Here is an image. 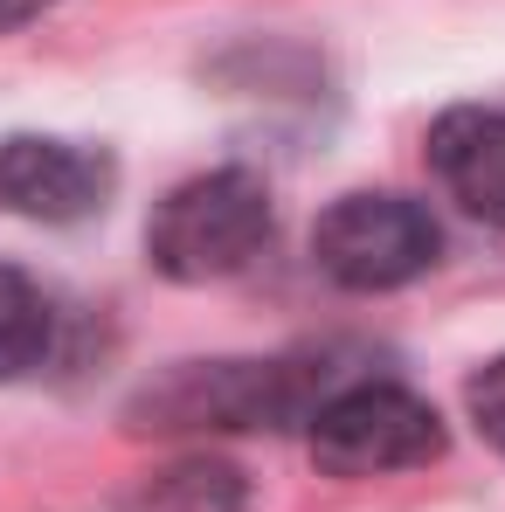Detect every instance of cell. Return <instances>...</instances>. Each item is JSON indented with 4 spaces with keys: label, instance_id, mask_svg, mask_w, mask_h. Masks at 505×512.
I'll return each instance as SVG.
<instances>
[{
    "label": "cell",
    "instance_id": "5b68a950",
    "mask_svg": "<svg viewBox=\"0 0 505 512\" xmlns=\"http://www.w3.org/2000/svg\"><path fill=\"white\" fill-rule=\"evenodd\" d=\"M429 167L464 215L505 229V111H485V104L443 111L429 125Z\"/></svg>",
    "mask_w": 505,
    "mask_h": 512
},
{
    "label": "cell",
    "instance_id": "277c9868",
    "mask_svg": "<svg viewBox=\"0 0 505 512\" xmlns=\"http://www.w3.org/2000/svg\"><path fill=\"white\" fill-rule=\"evenodd\" d=\"M111 167L63 139H0V215L77 222L104 201Z\"/></svg>",
    "mask_w": 505,
    "mask_h": 512
},
{
    "label": "cell",
    "instance_id": "6da1fadb",
    "mask_svg": "<svg viewBox=\"0 0 505 512\" xmlns=\"http://www.w3.org/2000/svg\"><path fill=\"white\" fill-rule=\"evenodd\" d=\"M270 243V194L243 167L180 180L146 222V256L173 284H215L236 277Z\"/></svg>",
    "mask_w": 505,
    "mask_h": 512
},
{
    "label": "cell",
    "instance_id": "7a4b0ae2",
    "mask_svg": "<svg viewBox=\"0 0 505 512\" xmlns=\"http://www.w3.org/2000/svg\"><path fill=\"white\" fill-rule=\"evenodd\" d=\"M443 450L436 409L395 388V381H360L339 388L333 402L312 409V464L333 478H388V471H416Z\"/></svg>",
    "mask_w": 505,
    "mask_h": 512
},
{
    "label": "cell",
    "instance_id": "52a82bcc",
    "mask_svg": "<svg viewBox=\"0 0 505 512\" xmlns=\"http://www.w3.org/2000/svg\"><path fill=\"white\" fill-rule=\"evenodd\" d=\"M49 333H56L49 298L14 263H0V381H21L28 367H42L49 360Z\"/></svg>",
    "mask_w": 505,
    "mask_h": 512
},
{
    "label": "cell",
    "instance_id": "8992f818",
    "mask_svg": "<svg viewBox=\"0 0 505 512\" xmlns=\"http://www.w3.org/2000/svg\"><path fill=\"white\" fill-rule=\"evenodd\" d=\"M132 512H243V471L215 457H187L139 485Z\"/></svg>",
    "mask_w": 505,
    "mask_h": 512
},
{
    "label": "cell",
    "instance_id": "3957f363",
    "mask_svg": "<svg viewBox=\"0 0 505 512\" xmlns=\"http://www.w3.org/2000/svg\"><path fill=\"white\" fill-rule=\"evenodd\" d=\"M443 250L436 215L409 194H339L312 229L319 270L346 291H395L422 277Z\"/></svg>",
    "mask_w": 505,
    "mask_h": 512
},
{
    "label": "cell",
    "instance_id": "ba28073f",
    "mask_svg": "<svg viewBox=\"0 0 505 512\" xmlns=\"http://www.w3.org/2000/svg\"><path fill=\"white\" fill-rule=\"evenodd\" d=\"M471 423L505 450V353L485 367V374H471Z\"/></svg>",
    "mask_w": 505,
    "mask_h": 512
},
{
    "label": "cell",
    "instance_id": "9c48e42d",
    "mask_svg": "<svg viewBox=\"0 0 505 512\" xmlns=\"http://www.w3.org/2000/svg\"><path fill=\"white\" fill-rule=\"evenodd\" d=\"M49 7H56V0H0V35H7V28H28V21L49 14Z\"/></svg>",
    "mask_w": 505,
    "mask_h": 512
}]
</instances>
